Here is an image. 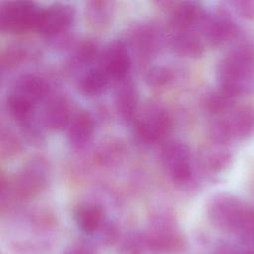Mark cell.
<instances>
[{
  "instance_id": "5bb4252c",
  "label": "cell",
  "mask_w": 254,
  "mask_h": 254,
  "mask_svg": "<svg viewBox=\"0 0 254 254\" xmlns=\"http://www.w3.org/2000/svg\"><path fill=\"white\" fill-rule=\"evenodd\" d=\"M108 75L102 67H96L88 70L81 80V88L88 94H96L103 90L108 82Z\"/></svg>"
},
{
  "instance_id": "8992f818",
  "label": "cell",
  "mask_w": 254,
  "mask_h": 254,
  "mask_svg": "<svg viewBox=\"0 0 254 254\" xmlns=\"http://www.w3.org/2000/svg\"><path fill=\"white\" fill-rule=\"evenodd\" d=\"M73 18V10L68 5H54L41 9L34 30L41 34L52 35L68 27Z\"/></svg>"
},
{
  "instance_id": "5b68a950",
  "label": "cell",
  "mask_w": 254,
  "mask_h": 254,
  "mask_svg": "<svg viewBox=\"0 0 254 254\" xmlns=\"http://www.w3.org/2000/svg\"><path fill=\"white\" fill-rule=\"evenodd\" d=\"M162 160L169 176L174 181L183 183L190 178V154L184 145L177 143L168 145L163 151Z\"/></svg>"
},
{
  "instance_id": "7a4b0ae2",
  "label": "cell",
  "mask_w": 254,
  "mask_h": 254,
  "mask_svg": "<svg viewBox=\"0 0 254 254\" xmlns=\"http://www.w3.org/2000/svg\"><path fill=\"white\" fill-rule=\"evenodd\" d=\"M249 207L250 205L231 193H218L210 200L207 215L216 228L237 234Z\"/></svg>"
},
{
  "instance_id": "44dd1931",
  "label": "cell",
  "mask_w": 254,
  "mask_h": 254,
  "mask_svg": "<svg viewBox=\"0 0 254 254\" xmlns=\"http://www.w3.org/2000/svg\"><path fill=\"white\" fill-rule=\"evenodd\" d=\"M231 161V155L225 150H216L207 158V165L213 171H220L227 167Z\"/></svg>"
},
{
  "instance_id": "d6986e66",
  "label": "cell",
  "mask_w": 254,
  "mask_h": 254,
  "mask_svg": "<svg viewBox=\"0 0 254 254\" xmlns=\"http://www.w3.org/2000/svg\"><path fill=\"white\" fill-rule=\"evenodd\" d=\"M210 137L212 141L218 145H226L232 139H234L232 130L227 119L217 121L211 126Z\"/></svg>"
},
{
  "instance_id": "4fadbf2b",
  "label": "cell",
  "mask_w": 254,
  "mask_h": 254,
  "mask_svg": "<svg viewBox=\"0 0 254 254\" xmlns=\"http://www.w3.org/2000/svg\"><path fill=\"white\" fill-rule=\"evenodd\" d=\"M202 9L195 3L182 4L173 16V23L179 29H188L195 23H201L204 18Z\"/></svg>"
},
{
  "instance_id": "277c9868",
  "label": "cell",
  "mask_w": 254,
  "mask_h": 254,
  "mask_svg": "<svg viewBox=\"0 0 254 254\" xmlns=\"http://www.w3.org/2000/svg\"><path fill=\"white\" fill-rule=\"evenodd\" d=\"M205 39L212 45H221L238 35V26L227 11L204 16L201 21Z\"/></svg>"
},
{
  "instance_id": "ffe728a7",
  "label": "cell",
  "mask_w": 254,
  "mask_h": 254,
  "mask_svg": "<svg viewBox=\"0 0 254 254\" xmlns=\"http://www.w3.org/2000/svg\"><path fill=\"white\" fill-rule=\"evenodd\" d=\"M237 234L246 243L254 244V207H249L246 217Z\"/></svg>"
},
{
  "instance_id": "7402d4cb",
  "label": "cell",
  "mask_w": 254,
  "mask_h": 254,
  "mask_svg": "<svg viewBox=\"0 0 254 254\" xmlns=\"http://www.w3.org/2000/svg\"><path fill=\"white\" fill-rule=\"evenodd\" d=\"M231 5L239 16L248 21H254V0L233 1Z\"/></svg>"
},
{
  "instance_id": "2e32d148",
  "label": "cell",
  "mask_w": 254,
  "mask_h": 254,
  "mask_svg": "<svg viewBox=\"0 0 254 254\" xmlns=\"http://www.w3.org/2000/svg\"><path fill=\"white\" fill-rule=\"evenodd\" d=\"M234 97L219 89L209 93L205 98L206 109L213 114H222L232 109Z\"/></svg>"
},
{
  "instance_id": "6da1fadb",
  "label": "cell",
  "mask_w": 254,
  "mask_h": 254,
  "mask_svg": "<svg viewBox=\"0 0 254 254\" xmlns=\"http://www.w3.org/2000/svg\"><path fill=\"white\" fill-rule=\"evenodd\" d=\"M219 89L232 97L254 91V46H238L219 63L217 67Z\"/></svg>"
},
{
  "instance_id": "3957f363",
  "label": "cell",
  "mask_w": 254,
  "mask_h": 254,
  "mask_svg": "<svg viewBox=\"0 0 254 254\" xmlns=\"http://www.w3.org/2000/svg\"><path fill=\"white\" fill-rule=\"evenodd\" d=\"M41 8L28 1H16L6 4L1 10V27L9 32H24L34 29Z\"/></svg>"
},
{
  "instance_id": "9a60e30c",
  "label": "cell",
  "mask_w": 254,
  "mask_h": 254,
  "mask_svg": "<svg viewBox=\"0 0 254 254\" xmlns=\"http://www.w3.org/2000/svg\"><path fill=\"white\" fill-rule=\"evenodd\" d=\"M68 109L64 100H55L46 110L47 125L53 128H59L68 123Z\"/></svg>"
},
{
  "instance_id": "e0dca14e",
  "label": "cell",
  "mask_w": 254,
  "mask_h": 254,
  "mask_svg": "<svg viewBox=\"0 0 254 254\" xmlns=\"http://www.w3.org/2000/svg\"><path fill=\"white\" fill-rule=\"evenodd\" d=\"M175 48L187 56H198L202 52V44L197 36L193 34H183L174 41Z\"/></svg>"
},
{
  "instance_id": "cb8c5ba5",
  "label": "cell",
  "mask_w": 254,
  "mask_h": 254,
  "mask_svg": "<svg viewBox=\"0 0 254 254\" xmlns=\"http://www.w3.org/2000/svg\"><path fill=\"white\" fill-rule=\"evenodd\" d=\"M64 254H93V252L87 245L80 243L69 246Z\"/></svg>"
},
{
  "instance_id": "52a82bcc",
  "label": "cell",
  "mask_w": 254,
  "mask_h": 254,
  "mask_svg": "<svg viewBox=\"0 0 254 254\" xmlns=\"http://www.w3.org/2000/svg\"><path fill=\"white\" fill-rule=\"evenodd\" d=\"M147 248L157 254H170L181 251L185 247V240L174 228L158 226L146 237Z\"/></svg>"
},
{
  "instance_id": "30bf717a",
  "label": "cell",
  "mask_w": 254,
  "mask_h": 254,
  "mask_svg": "<svg viewBox=\"0 0 254 254\" xmlns=\"http://www.w3.org/2000/svg\"><path fill=\"white\" fill-rule=\"evenodd\" d=\"M234 139H244L254 132V108L241 106L236 108L227 119Z\"/></svg>"
},
{
  "instance_id": "7c38bea8",
  "label": "cell",
  "mask_w": 254,
  "mask_h": 254,
  "mask_svg": "<svg viewBox=\"0 0 254 254\" xmlns=\"http://www.w3.org/2000/svg\"><path fill=\"white\" fill-rule=\"evenodd\" d=\"M75 220L78 227L85 233L97 231L103 222V210L92 203L80 204L75 210Z\"/></svg>"
},
{
  "instance_id": "ba28073f",
  "label": "cell",
  "mask_w": 254,
  "mask_h": 254,
  "mask_svg": "<svg viewBox=\"0 0 254 254\" xmlns=\"http://www.w3.org/2000/svg\"><path fill=\"white\" fill-rule=\"evenodd\" d=\"M102 69L109 78L123 79L130 67V59L125 46L121 42H113L103 57Z\"/></svg>"
},
{
  "instance_id": "8fae6325",
  "label": "cell",
  "mask_w": 254,
  "mask_h": 254,
  "mask_svg": "<svg viewBox=\"0 0 254 254\" xmlns=\"http://www.w3.org/2000/svg\"><path fill=\"white\" fill-rule=\"evenodd\" d=\"M93 122L88 113L81 111L75 114L68 122L67 137L71 144L81 146L91 137Z\"/></svg>"
},
{
  "instance_id": "603a6c76",
  "label": "cell",
  "mask_w": 254,
  "mask_h": 254,
  "mask_svg": "<svg viewBox=\"0 0 254 254\" xmlns=\"http://www.w3.org/2000/svg\"><path fill=\"white\" fill-rule=\"evenodd\" d=\"M143 247H147L145 237L144 238L135 237L127 240L123 244L122 251L124 254H141Z\"/></svg>"
},
{
  "instance_id": "ac0fdd59",
  "label": "cell",
  "mask_w": 254,
  "mask_h": 254,
  "mask_svg": "<svg viewBox=\"0 0 254 254\" xmlns=\"http://www.w3.org/2000/svg\"><path fill=\"white\" fill-rule=\"evenodd\" d=\"M117 104L124 117L129 118L133 115L136 107V97L133 88L128 84L124 85L123 88L120 89L117 95Z\"/></svg>"
},
{
  "instance_id": "9c48e42d",
  "label": "cell",
  "mask_w": 254,
  "mask_h": 254,
  "mask_svg": "<svg viewBox=\"0 0 254 254\" xmlns=\"http://www.w3.org/2000/svg\"><path fill=\"white\" fill-rule=\"evenodd\" d=\"M170 128L168 114L160 109H153L147 112L138 123V133L146 142L160 140Z\"/></svg>"
}]
</instances>
